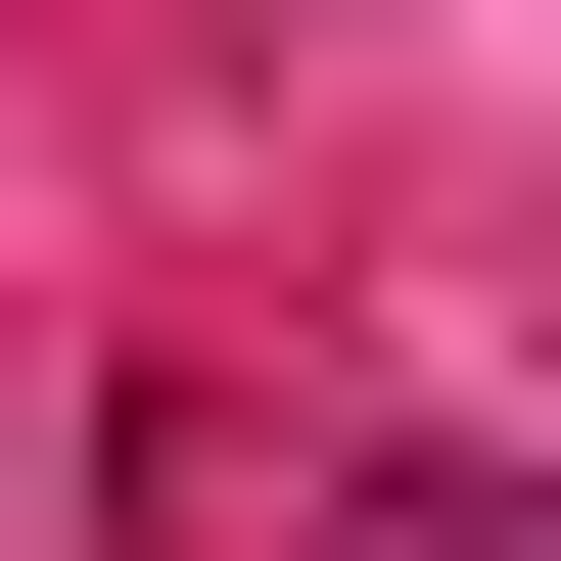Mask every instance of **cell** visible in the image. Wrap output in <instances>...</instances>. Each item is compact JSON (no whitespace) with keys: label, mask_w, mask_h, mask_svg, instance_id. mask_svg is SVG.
<instances>
[{"label":"cell","mask_w":561,"mask_h":561,"mask_svg":"<svg viewBox=\"0 0 561 561\" xmlns=\"http://www.w3.org/2000/svg\"><path fill=\"white\" fill-rule=\"evenodd\" d=\"M328 561H561V468H468V421H421V468H328Z\"/></svg>","instance_id":"obj_1"}]
</instances>
